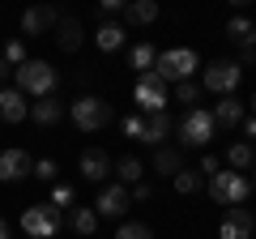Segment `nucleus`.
<instances>
[{"label":"nucleus","mask_w":256,"mask_h":239,"mask_svg":"<svg viewBox=\"0 0 256 239\" xmlns=\"http://www.w3.org/2000/svg\"><path fill=\"white\" fill-rule=\"evenodd\" d=\"M56 86H60V73H56L47 60H26V64L18 68V90L26 94V98H52Z\"/></svg>","instance_id":"nucleus-1"},{"label":"nucleus","mask_w":256,"mask_h":239,"mask_svg":"<svg viewBox=\"0 0 256 239\" xmlns=\"http://www.w3.org/2000/svg\"><path fill=\"white\" fill-rule=\"evenodd\" d=\"M196 68H201V56L192 52V47H171V52H162L154 60V73L162 82H188Z\"/></svg>","instance_id":"nucleus-2"},{"label":"nucleus","mask_w":256,"mask_h":239,"mask_svg":"<svg viewBox=\"0 0 256 239\" xmlns=\"http://www.w3.org/2000/svg\"><path fill=\"white\" fill-rule=\"evenodd\" d=\"M68 116H73V124L82 132H102L111 124V102L94 98V94H82L77 102H68Z\"/></svg>","instance_id":"nucleus-3"},{"label":"nucleus","mask_w":256,"mask_h":239,"mask_svg":"<svg viewBox=\"0 0 256 239\" xmlns=\"http://www.w3.org/2000/svg\"><path fill=\"white\" fill-rule=\"evenodd\" d=\"M60 222H64V210H56L52 201L30 205V210L22 214V230H26L30 239H52L56 230H60Z\"/></svg>","instance_id":"nucleus-4"},{"label":"nucleus","mask_w":256,"mask_h":239,"mask_svg":"<svg viewBox=\"0 0 256 239\" xmlns=\"http://www.w3.org/2000/svg\"><path fill=\"white\" fill-rule=\"evenodd\" d=\"M214 137V116L205 107H192L188 116L180 120V150H196V146H210Z\"/></svg>","instance_id":"nucleus-5"},{"label":"nucleus","mask_w":256,"mask_h":239,"mask_svg":"<svg viewBox=\"0 0 256 239\" xmlns=\"http://www.w3.org/2000/svg\"><path fill=\"white\" fill-rule=\"evenodd\" d=\"M210 192H214V201L218 205H244L248 201V180L239 171H218V175H210Z\"/></svg>","instance_id":"nucleus-6"},{"label":"nucleus","mask_w":256,"mask_h":239,"mask_svg":"<svg viewBox=\"0 0 256 239\" xmlns=\"http://www.w3.org/2000/svg\"><path fill=\"white\" fill-rule=\"evenodd\" d=\"M239 82H244V68H239L235 60H214V64L205 68V90H210V94H222V98H230Z\"/></svg>","instance_id":"nucleus-7"},{"label":"nucleus","mask_w":256,"mask_h":239,"mask_svg":"<svg viewBox=\"0 0 256 239\" xmlns=\"http://www.w3.org/2000/svg\"><path fill=\"white\" fill-rule=\"evenodd\" d=\"M132 98H137L141 116H158V111H166V82L158 73H146L132 90Z\"/></svg>","instance_id":"nucleus-8"},{"label":"nucleus","mask_w":256,"mask_h":239,"mask_svg":"<svg viewBox=\"0 0 256 239\" xmlns=\"http://www.w3.org/2000/svg\"><path fill=\"white\" fill-rule=\"evenodd\" d=\"M252 226H256L252 210H244V205H230L226 218H222V226H218V239H252Z\"/></svg>","instance_id":"nucleus-9"},{"label":"nucleus","mask_w":256,"mask_h":239,"mask_svg":"<svg viewBox=\"0 0 256 239\" xmlns=\"http://www.w3.org/2000/svg\"><path fill=\"white\" fill-rule=\"evenodd\" d=\"M56 22H60V13H56V9L34 4V9L22 13V34H26V38H43L47 30H56Z\"/></svg>","instance_id":"nucleus-10"},{"label":"nucleus","mask_w":256,"mask_h":239,"mask_svg":"<svg viewBox=\"0 0 256 239\" xmlns=\"http://www.w3.org/2000/svg\"><path fill=\"white\" fill-rule=\"evenodd\" d=\"M124 210H128V188H124V184L102 188L98 201H94V214H98V218H120Z\"/></svg>","instance_id":"nucleus-11"},{"label":"nucleus","mask_w":256,"mask_h":239,"mask_svg":"<svg viewBox=\"0 0 256 239\" xmlns=\"http://www.w3.org/2000/svg\"><path fill=\"white\" fill-rule=\"evenodd\" d=\"M30 116V102H26V94L18 90V86H4V90H0V120H4V124H22V120Z\"/></svg>","instance_id":"nucleus-12"},{"label":"nucleus","mask_w":256,"mask_h":239,"mask_svg":"<svg viewBox=\"0 0 256 239\" xmlns=\"http://www.w3.org/2000/svg\"><path fill=\"white\" fill-rule=\"evenodd\" d=\"M30 154L26 150H4V154H0V180H4V184H13V180H22V175H30Z\"/></svg>","instance_id":"nucleus-13"},{"label":"nucleus","mask_w":256,"mask_h":239,"mask_svg":"<svg viewBox=\"0 0 256 239\" xmlns=\"http://www.w3.org/2000/svg\"><path fill=\"white\" fill-rule=\"evenodd\" d=\"M64 111H68V107H64V102L56 98V94H52V98L30 102V120H34L38 128H52V124H60V120H64Z\"/></svg>","instance_id":"nucleus-14"},{"label":"nucleus","mask_w":256,"mask_h":239,"mask_svg":"<svg viewBox=\"0 0 256 239\" xmlns=\"http://www.w3.org/2000/svg\"><path fill=\"white\" fill-rule=\"evenodd\" d=\"M214 128H239L244 124V102L230 94V98H222V102H214Z\"/></svg>","instance_id":"nucleus-15"},{"label":"nucleus","mask_w":256,"mask_h":239,"mask_svg":"<svg viewBox=\"0 0 256 239\" xmlns=\"http://www.w3.org/2000/svg\"><path fill=\"white\" fill-rule=\"evenodd\" d=\"M82 175L90 180V184H102V180L111 175V158L102 154V150H86L82 154Z\"/></svg>","instance_id":"nucleus-16"},{"label":"nucleus","mask_w":256,"mask_h":239,"mask_svg":"<svg viewBox=\"0 0 256 239\" xmlns=\"http://www.w3.org/2000/svg\"><path fill=\"white\" fill-rule=\"evenodd\" d=\"M82 38H86L82 18H60V22H56V43H60L64 52H77V47H82Z\"/></svg>","instance_id":"nucleus-17"},{"label":"nucleus","mask_w":256,"mask_h":239,"mask_svg":"<svg viewBox=\"0 0 256 239\" xmlns=\"http://www.w3.org/2000/svg\"><path fill=\"white\" fill-rule=\"evenodd\" d=\"M64 226L73 230V235H94V230H98V214L86 210V205H77V210L64 214Z\"/></svg>","instance_id":"nucleus-18"},{"label":"nucleus","mask_w":256,"mask_h":239,"mask_svg":"<svg viewBox=\"0 0 256 239\" xmlns=\"http://www.w3.org/2000/svg\"><path fill=\"white\" fill-rule=\"evenodd\" d=\"M154 171L158 175H180L184 171V150H175V146H158V154H154Z\"/></svg>","instance_id":"nucleus-19"},{"label":"nucleus","mask_w":256,"mask_h":239,"mask_svg":"<svg viewBox=\"0 0 256 239\" xmlns=\"http://www.w3.org/2000/svg\"><path fill=\"white\" fill-rule=\"evenodd\" d=\"M171 128H175V120L166 116V111H158V116H146V132H141V141H150V146H162Z\"/></svg>","instance_id":"nucleus-20"},{"label":"nucleus","mask_w":256,"mask_h":239,"mask_svg":"<svg viewBox=\"0 0 256 239\" xmlns=\"http://www.w3.org/2000/svg\"><path fill=\"white\" fill-rule=\"evenodd\" d=\"M226 34H230V43H239V52H252V47H256V26L248 18H230L226 22Z\"/></svg>","instance_id":"nucleus-21"},{"label":"nucleus","mask_w":256,"mask_h":239,"mask_svg":"<svg viewBox=\"0 0 256 239\" xmlns=\"http://www.w3.org/2000/svg\"><path fill=\"white\" fill-rule=\"evenodd\" d=\"M124 26H116V22H107V26H98V34H94V43H98V52H120L124 47Z\"/></svg>","instance_id":"nucleus-22"},{"label":"nucleus","mask_w":256,"mask_h":239,"mask_svg":"<svg viewBox=\"0 0 256 239\" xmlns=\"http://www.w3.org/2000/svg\"><path fill=\"white\" fill-rule=\"evenodd\" d=\"M124 18L132 22V26H150V22L158 18V4L154 0H132V4H124Z\"/></svg>","instance_id":"nucleus-23"},{"label":"nucleus","mask_w":256,"mask_h":239,"mask_svg":"<svg viewBox=\"0 0 256 239\" xmlns=\"http://www.w3.org/2000/svg\"><path fill=\"white\" fill-rule=\"evenodd\" d=\"M226 162L235 166V171H252L256 166V150L248 146V141H235V146L226 150Z\"/></svg>","instance_id":"nucleus-24"},{"label":"nucleus","mask_w":256,"mask_h":239,"mask_svg":"<svg viewBox=\"0 0 256 239\" xmlns=\"http://www.w3.org/2000/svg\"><path fill=\"white\" fill-rule=\"evenodd\" d=\"M128 60H132V68H137V73L146 77V73H154V60H158V52H154V47H150V43H137V47H132V56H128Z\"/></svg>","instance_id":"nucleus-25"},{"label":"nucleus","mask_w":256,"mask_h":239,"mask_svg":"<svg viewBox=\"0 0 256 239\" xmlns=\"http://www.w3.org/2000/svg\"><path fill=\"white\" fill-rule=\"evenodd\" d=\"M116 175H120V184H141L146 166H141V158H120V162H116Z\"/></svg>","instance_id":"nucleus-26"},{"label":"nucleus","mask_w":256,"mask_h":239,"mask_svg":"<svg viewBox=\"0 0 256 239\" xmlns=\"http://www.w3.org/2000/svg\"><path fill=\"white\" fill-rule=\"evenodd\" d=\"M116 239H154V230H150L146 222H124V226L116 230Z\"/></svg>","instance_id":"nucleus-27"},{"label":"nucleus","mask_w":256,"mask_h":239,"mask_svg":"<svg viewBox=\"0 0 256 239\" xmlns=\"http://www.w3.org/2000/svg\"><path fill=\"white\" fill-rule=\"evenodd\" d=\"M201 188V171H180L175 175V192H196Z\"/></svg>","instance_id":"nucleus-28"},{"label":"nucleus","mask_w":256,"mask_h":239,"mask_svg":"<svg viewBox=\"0 0 256 239\" xmlns=\"http://www.w3.org/2000/svg\"><path fill=\"white\" fill-rule=\"evenodd\" d=\"M56 171H60V166H56L52 158H38V162L30 166V175H38V180H43V184H56Z\"/></svg>","instance_id":"nucleus-29"},{"label":"nucleus","mask_w":256,"mask_h":239,"mask_svg":"<svg viewBox=\"0 0 256 239\" xmlns=\"http://www.w3.org/2000/svg\"><path fill=\"white\" fill-rule=\"evenodd\" d=\"M175 98H180V102H196V98H201V86H196V82H175Z\"/></svg>","instance_id":"nucleus-30"},{"label":"nucleus","mask_w":256,"mask_h":239,"mask_svg":"<svg viewBox=\"0 0 256 239\" xmlns=\"http://www.w3.org/2000/svg\"><path fill=\"white\" fill-rule=\"evenodd\" d=\"M0 56H4V64H26V47H22V43H4V52H0Z\"/></svg>","instance_id":"nucleus-31"},{"label":"nucleus","mask_w":256,"mask_h":239,"mask_svg":"<svg viewBox=\"0 0 256 239\" xmlns=\"http://www.w3.org/2000/svg\"><path fill=\"white\" fill-rule=\"evenodd\" d=\"M124 132H128L132 141H141V132H146V116H128V120H124Z\"/></svg>","instance_id":"nucleus-32"},{"label":"nucleus","mask_w":256,"mask_h":239,"mask_svg":"<svg viewBox=\"0 0 256 239\" xmlns=\"http://www.w3.org/2000/svg\"><path fill=\"white\" fill-rule=\"evenodd\" d=\"M68 201H73V188H68V184H56L52 188V205H56V210H64Z\"/></svg>","instance_id":"nucleus-33"},{"label":"nucleus","mask_w":256,"mask_h":239,"mask_svg":"<svg viewBox=\"0 0 256 239\" xmlns=\"http://www.w3.org/2000/svg\"><path fill=\"white\" fill-rule=\"evenodd\" d=\"M150 196H154V188H150V184H132V192H128V201H141V205H146Z\"/></svg>","instance_id":"nucleus-34"},{"label":"nucleus","mask_w":256,"mask_h":239,"mask_svg":"<svg viewBox=\"0 0 256 239\" xmlns=\"http://www.w3.org/2000/svg\"><path fill=\"white\" fill-rule=\"evenodd\" d=\"M98 13H102V18H116V13H124V0H102Z\"/></svg>","instance_id":"nucleus-35"},{"label":"nucleus","mask_w":256,"mask_h":239,"mask_svg":"<svg viewBox=\"0 0 256 239\" xmlns=\"http://www.w3.org/2000/svg\"><path fill=\"white\" fill-rule=\"evenodd\" d=\"M201 175H218V158H214V154L201 158Z\"/></svg>","instance_id":"nucleus-36"},{"label":"nucleus","mask_w":256,"mask_h":239,"mask_svg":"<svg viewBox=\"0 0 256 239\" xmlns=\"http://www.w3.org/2000/svg\"><path fill=\"white\" fill-rule=\"evenodd\" d=\"M4 77H9V64H4V56H0V82H4Z\"/></svg>","instance_id":"nucleus-37"},{"label":"nucleus","mask_w":256,"mask_h":239,"mask_svg":"<svg viewBox=\"0 0 256 239\" xmlns=\"http://www.w3.org/2000/svg\"><path fill=\"white\" fill-rule=\"evenodd\" d=\"M0 239H9V222L4 218H0Z\"/></svg>","instance_id":"nucleus-38"},{"label":"nucleus","mask_w":256,"mask_h":239,"mask_svg":"<svg viewBox=\"0 0 256 239\" xmlns=\"http://www.w3.org/2000/svg\"><path fill=\"white\" fill-rule=\"evenodd\" d=\"M248 137H256V120H248Z\"/></svg>","instance_id":"nucleus-39"},{"label":"nucleus","mask_w":256,"mask_h":239,"mask_svg":"<svg viewBox=\"0 0 256 239\" xmlns=\"http://www.w3.org/2000/svg\"><path fill=\"white\" fill-rule=\"evenodd\" d=\"M252 107H256V94H252Z\"/></svg>","instance_id":"nucleus-40"},{"label":"nucleus","mask_w":256,"mask_h":239,"mask_svg":"<svg viewBox=\"0 0 256 239\" xmlns=\"http://www.w3.org/2000/svg\"><path fill=\"white\" fill-rule=\"evenodd\" d=\"M252 171H256V166H252Z\"/></svg>","instance_id":"nucleus-41"}]
</instances>
